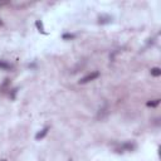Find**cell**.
<instances>
[{
  "instance_id": "6da1fadb",
  "label": "cell",
  "mask_w": 161,
  "mask_h": 161,
  "mask_svg": "<svg viewBox=\"0 0 161 161\" xmlns=\"http://www.w3.org/2000/svg\"><path fill=\"white\" fill-rule=\"evenodd\" d=\"M98 77H100V73H98V72H92V73L84 76L83 78H80V79H79V84L88 83V82H91V80H95L96 78H98Z\"/></svg>"
},
{
  "instance_id": "7a4b0ae2",
  "label": "cell",
  "mask_w": 161,
  "mask_h": 161,
  "mask_svg": "<svg viewBox=\"0 0 161 161\" xmlns=\"http://www.w3.org/2000/svg\"><path fill=\"white\" fill-rule=\"evenodd\" d=\"M48 131H49V127H45V129H43L40 132H38L35 135V140H42L43 137H45V135L48 133Z\"/></svg>"
},
{
  "instance_id": "3957f363",
  "label": "cell",
  "mask_w": 161,
  "mask_h": 161,
  "mask_svg": "<svg viewBox=\"0 0 161 161\" xmlns=\"http://www.w3.org/2000/svg\"><path fill=\"white\" fill-rule=\"evenodd\" d=\"M151 76H154V77H159V76H161V69L159 68V67L151 68Z\"/></svg>"
},
{
  "instance_id": "277c9868",
  "label": "cell",
  "mask_w": 161,
  "mask_h": 161,
  "mask_svg": "<svg viewBox=\"0 0 161 161\" xmlns=\"http://www.w3.org/2000/svg\"><path fill=\"white\" fill-rule=\"evenodd\" d=\"M160 103V100H155L154 102H147L146 105L149 106V107H156V106H157Z\"/></svg>"
},
{
  "instance_id": "5b68a950",
  "label": "cell",
  "mask_w": 161,
  "mask_h": 161,
  "mask_svg": "<svg viewBox=\"0 0 161 161\" xmlns=\"http://www.w3.org/2000/svg\"><path fill=\"white\" fill-rule=\"evenodd\" d=\"M35 25H37V28L39 29V32L44 33V30H43V24H42V22H39V20H38V22L35 23Z\"/></svg>"
},
{
  "instance_id": "8992f818",
  "label": "cell",
  "mask_w": 161,
  "mask_h": 161,
  "mask_svg": "<svg viewBox=\"0 0 161 161\" xmlns=\"http://www.w3.org/2000/svg\"><path fill=\"white\" fill-rule=\"evenodd\" d=\"M9 67H10V66L8 64V63L0 61V68H3V69H8V68H9Z\"/></svg>"
},
{
  "instance_id": "52a82bcc",
  "label": "cell",
  "mask_w": 161,
  "mask_h": 161,
  "mask_svg": "<svg viewBox=\"0 0 161 161\" xmlns=\"http://www.w3.org/2000/svg\"><path fill=\"white\" fill-rule=\"evenodd\" d=\"M72 38H74L73 34H64L63 35V39H72Z\"/></svg>"
},
{
  "instance_id": "ba28073f",
  "label": "cell",
  "mask_w": 161,
  "mask_h": 161,
  "mask_svg": "<svg viewBox=\"0 0 161 161\" xmlns=\"http://www.w3.org/2000/svg\"><path fill=\"white\" fill-rule=\"evenodd\" d=\"M0 161H5V160H0Z\"/></svg>"
}]
</instances>
